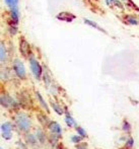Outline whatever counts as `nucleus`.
I'll return each mask as SVG.
<instances>
[{"label": "nucleus", "instance_id": "obj_10", "mask_svg": "<svg viewBox=\"0 0 139 149\" xmlns=\"http://www.w3.org/2000/svg\"><path fill=\"white\" fill-rule=\"evenodd\" d=\"M37 96H38V98H39L40 104H41V106L43 107V108H45L46 110L48 111V106H47V104H46V102H45V100H43V97H42L41 93H39V92H37Z\"/></svg>", "mask_w": 139, "mask_h": 149}, {"label": "nucleus", "instance_id": "obj_11", "mask_svg": "<svg viewBox=\"0 0 139 149\" xmlns=\"http://www.w3.org/2000/svg\"><path fill=\"white\" fill-rule=\"evenodd\" d=\"M51 106H52V108H53V110H55V112L57 114L62 115V110H61V108L58 106V104H55V102H51Z\"/></svg>", "mask_w": 139, "mask_h": 149}, {"label": "nucleus", "instance_id": "obj_15", "mask_svg": "<svg viewBox=\"0 0 139 149\" xmlns=\"http://www.w3.org/2000/svg\"><path fill=\"white\" fill-rule=\"evenodd\" d=\"M80 140H81V136H76V135H74V136H72L71 137V141L73 142V143H79L80 142Z\"/></svg>", "mask_w": 139, "mask_h": 149}, {"label": "nucleus", "instance_id": "obj_16", "mask_svg": "<svg viewBox=\"0 0 139 149\" xmlns=\"http://www.w3.org/2000/svg\"><path fill=\"white\" fill-rule=\"evenodd\" d=\"M84 22H86V24H92V26H94V28H96V29H98V30H100V31H104V30L103 29H101V28H98V26L96 24H94V22H90V20H87V19H85Z\"/></svg>", "mask_w": 139, "mask_h": 149}, {"label": "nucleus", "instance_id": "obj_4", "mask_svg": "<svg viewBox=\"0 0 139 149\" xmlns=\"http://www.w3.org/2000/svg\"><path fill=\"white\" fill-rule=\"evenodd\" d=\"M11 130H12V125L10 122H6V123L2 124L1 126L2 137L5 138L6 140H9L11 138Z\"/></svg>", "mask_w": 139, "mask_h": 149}, {"label": "nucleus", "instance_id": "obj_21", "mask_svg": "<svg viewBox=\"0 0 139 149\" xmlns=\"http://www.w3.org/2000/svg\"><path fill=\"white\" fill-rule=\"evenodd\" d=\"M77 149H86V147H85V145H82V146H79Z\"/></svg>", "mask_w": 139, "mask_h": 149}, {"label": "nucleus", "instance_id": "obj_8", "mask_svg": "<svg viewBox=\"0 0 139 149\" xmlns=\"http://www.w3.org/2000/svg\"><path fill=\"white\" fill-rule=\"evenodd\" d=\"M65 122H66V124L69 127H72V126L76 125V122L74 121V119H73L70 115H66V117H65Z\"/></svg>", "mask_w": 139, "mask_h": 149}, {"label": "nucleus", "instance_id": "obj_17", "mask_svg": "<svg viewBox=\"0 0 139 149\" xmlns=\"http://www.w3.org/2000/svg\"><path fill=\"white\" fill-rule=\"evenodd\" d=\"M5 59V49H4V45L1 44V61L3 62Z\"/></svg>", "mask_w": 139, "mask_h": 149}, {"label": "nucleus", "instance_id": "obj_12", "mask_svg": "<svg viewBox=\"0 0 139 149\" xmlns=\"http://www.w3.org/2000/svg\"><path fill=\"white\" fill-rule=\"evenodd\" d=\"M5 3L11 8H16V4H17V0H5Z\"/></svg>", "mask_w": 139, "mask_h": 149}, {"label": "nucleus", "instance_id": "obj_2", "mask_svg": "<svg viewBox=\"0 0 139 149\" xmlns=\"http://www.w3.org/2000/svg\"><path fill=\"white\" fill-rule=\"evenodd\" d=\"M29 63H31V69L33 71L34 75L37 79L41 78V75H42V68H41V65L40 63L38 62L37 60H35L34 58H31L29 59Z\"/></svg>", "mask_w": 139, "mask_h": 149}, {"label": "nucleus", "instance_id": "obj_7", "mask_svg": "<svg viewBox=\"0 0 139 149\" xmlns=\"http://www.w3.org/2000/svg\"><path fill=\"white\" fill-rule=\"evenodd\" d=\"M20 51H22V54H24V56L28 55L29 48V44L27 43L24 40H22V43H20Z\"/></svg>", "mask_w": 139, "mask_h": 149}, {"label": "nucleus", "instance_id": "obj_1", "mask_svg": "<svg viewBox=\"0 0 139 149\" xmlns=\"http://www.w3.org/2000/svg\"><path fill=\"white\" fill-rule=\"evenodd\" d=\"M15 122H16V125L17 127L20 128L22 131H28L31 127V120L27 115L24 114H18L16 116V119H15Z\"/></svg>", "mask_w": 139, "mask_h": 149}, {"label": "nucleus", "instance_id": "obj_5", "mask_svg": "<svg viewBox=\"0 0 139 149\" xmlns=\"http://www.w3.org/2000/svg\"><path fill=\"white\" fill-rule=\"evenodd\" d=\"M1 104L5 108H10V107H15L16 104L13 100V98L10 97L9 95H2L1 96Z\"/></svg>", "mask_w": 139, "mask_h": 149}, {"label": "nucleus", "instance_id": "obj_20", "mask_svg": "<svg viewBox=\"0 0 139 149\" xmlns=\"http://www.w3.org/2000/svg\"><path fill=\"white\" fill-rule=\"evenodd\" d=\"M129 22H130V24H137V20H136V19H133V18H130V19H129Z\"/></svg>", "mask_w": 139, "mask_h": 149}, {"label": "nucleus", "instance_id": "obj_19", "mask_svg": "<svg viewBox=\"0 0 139 149\" xmlns=\"http://www.w3.org/2000/svg\"><path fill=\"white\" fill-rule=\"evenodd\" d=\"M133 143H134L133 138H129V140L127 141V144H126V145H127L128 147H132V146H133Z\"/></svg>", "mask_w": 139, "mask_h": 149}, {"label": "nucleus", "instance_id": "obj_13", "mask_svg": "<svg viewBox=\"0 0 139 149\" xmlns=\"http://www.w3.org/2000/svg\"><path fill=\"white\" fill-rule=\"evenodd\" d=\"M76 130H77V132H78V134L81 136V137H83V138H84V137H86V136H87V135H86L85 130L82 129L81 127H76Z\"/></svg>", "mask_w": 139, "mask_h": 149}, {"label": "nucleus", "instance_id": "obj_6", "mask_svg": "<svg viewBox=\"0 0 139 149\" xmlns=\"http://www.w3.org/2000/svg\"><path fill=\"white\" fill-rule=\"evenodd\" d=\"M49 129L51 130L54 134H58V135H60L61 132H62V129H61L60 125H59L58 123H56V122H52V123H50Z\"/></svg>", "mask_w": 139, "mask_h": 149}, {"label": "nucleus", "instance_id": "obj_3", "mask_svg": "<svg viewBox=\"0 0 139 149\" xmlns=\"http://www.w3.org/2000/svg\"><path fill=\"white\" fill-rule=\"evenodd\" d=\"M13 69L18 77H20V78H24V77H26V69H24V64H22V62H20V60L14 61Z\"/></svg>", "mask_w": 139, "mask_h": 149}, {"label": "nucleus", "instance_id": "obj_18", "mask_svg": "<svg viewBox=\"0 0 139 149\" xmlns=\"http://www.w3.org/2000/svg\"><path fill=\"white\" fill-rule=\"evenodd\" d=\"M28 140H29V141H31V143H33V144L37 143V140H36V138H35V136H34V135H28Z\"/></svg>", "mask_w": 139, "mask_h": 149}, {"label": "nucleus", "instance_id": "obj_22", "mask_svg": "<svg viewBox=\"0 0 139 149\" xmlns=\"http://www.w3.org/2000/svg\"><path fill=\"white\" fill-rule=\"evenodd\" d=\"M1 149H3V148H1Z\"/></svg>", "mask_w": 139, "mask_h": 149}, {"label": "nucleus", "instance_id": "obj_14", "mask_svg": "<svg viewBox=\"0 0 139 149\" xmlns=\"http://www.w3.org/2000/svg\"><path fill=\"white\" fill-rule=\"evenodd\" d=\"M123 130H124V131H126V132H129L130 130H131V128H130V124L128 123L127 121H124V123H123Z\"/></svg>", "mask_w": 139, "mask_h": 149}, {"label": "nucleus", "instance_id": "obj_9", "mask_svg": "<svg viewBox=\"0 0 139 149\" xmlns=\"http://www.w3.org/2000/svg\"><path fill=\"white\" fill-rule=\"evenodd\" d=\"M37 138H38V140L41 142V143H45L46 136H45V134H44L42 131H38L37 132Z\"/></svg>", "mask_w": 139, "mask_h": 149}]
</instances>
